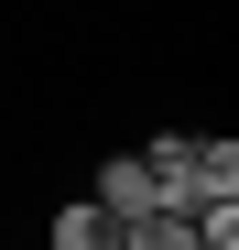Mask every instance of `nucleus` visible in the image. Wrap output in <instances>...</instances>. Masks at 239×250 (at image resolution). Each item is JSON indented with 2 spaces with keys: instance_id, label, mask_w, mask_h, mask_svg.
<instances>
[{
  "instance_id": "nucleus-3",
  "label": "nucleus",
  "mask_w": 239,
  "mask_h": 250,
  "mask_svg": "<svg viewBox=\"0 0 239 250\" xmlns=\"http://www.w3.org/2000/svg\"><path fill=\"white\" fill-rule=\"evenodd\" d=\"M120 250H196V218L152 207V218H131V229H120Z\"/></svg>"
},
{
  "instance_id": "nucleus-1",
  "label": "nucleus",
  "mask_w": 239,
  "mask_h": 250,
  "mask_svg": "<svg viewBox=\"0 0 239 250\" xmlns=\"http://www.w3.org/2000/svg\"><path fill=\"white\" fill-rule=\"evenodd\" d=\"M87 207H98L109 229H131V218H152L163 196H152V174H141V152H109V163H98V185H87Z\"/></svg>"
},
{
  "instance_id": "nucleus-2",
  "label": "nucleus",
  "mask_w": 239,
  "mask_h": 250,
  "mask_svg": "<svg viewBox=\"0 0 239 250\" xmlns=\"http://www.w3.org/2000/svg\"><path fill=\"white\" fill-rule=\"evenodd\" d=\"M44 250H120V229L98 218L87 196H76V207H55V229H44Z\"/></svg>"
}]
</instances>
